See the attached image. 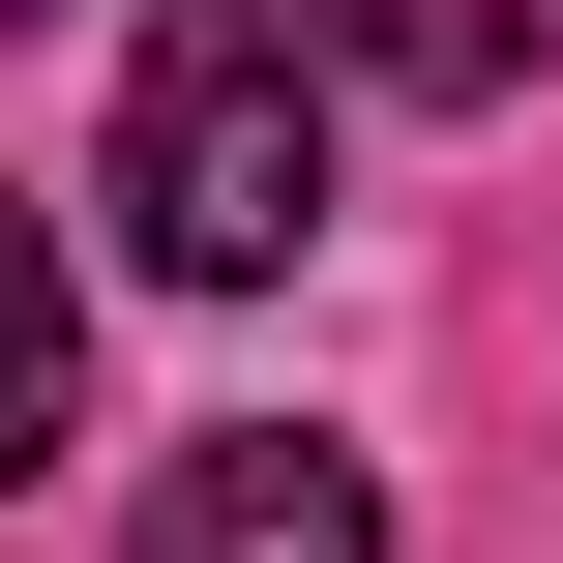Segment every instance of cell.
Returning a JSON list of instances; mask_svg holds the SVG:
<instances>
[{"instance_id": "cell-4", "label": "cell", "mask_w": 563, "mask_h": 563, "mask_svg": "<svg viewBox=\"0 0 563 563\" xmlns=\"http://www.w3.org/2000/svg\"><path fill=\"white\" fill-rule=\"evenodd\" d=\"M59 386H89V297H59V238L0 208V475H59Z\"/></svg>"}, {"instance_id": "cell-5", "label": "cell", "mask_w": 563, "mask_h": 563, "mask_svg": "<svg viewBox=\"0 0 563 563\" xmlns=\"http://www.w3.org/2000/svg\"><path fill=\"white\" fill-rule=\"evenodd\" d=\"M0 30H59V0H0Z\"/></svg>"}, {"instance_id": "cell-3", "label": "cell", "mask_w": 563, "mask_h": 563, "mask_svg": "<svg viewBox=\"0 0 563 563\" xmlns=\"http://www.w3.org/2000/svg\"><path fill=\"white\" fill-rule=\"evenodd\" d=\"M327 59H356V89H534L563 0H327Z\"/></svg>"}, {"instance_id": "cell-2", "label": "cell", "mask_w": 563, "mask_h": 563, "mask_svg": "<svg viewBox=\"0 0 563 563\" xmlns=\"http://www.w3.org/2000/svg\"><path fill=\"white\" fill-rule=\"evenodd\" d=\"M148 563H386V475L297 445V416H208V445L148 475Z\"/></svg>"}, {"instance_id": "cell-1", "label": "cell", "mask_w": 563, "mask_h": 563, "mask_svg": "<svg viewBox=\"0 0 563 563\" xmlns=\"http://www.w3.org/2000/svg\"><path fill=\"white\" fill-rule=\"evenodd\" d=\"M119 238L178 297H267L327 238V0H148V59H119Z\"/></svg>"}]
</instances>
